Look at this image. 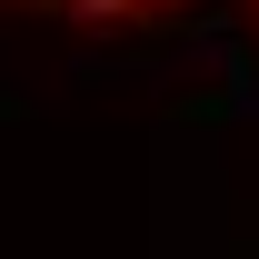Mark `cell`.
<instances>
[{
	"instance_id": "7a4b0ae2",
	"label": "cell",
	"mask_w": 259,
	"mask_h": 259,
	"mask_svg": "<svg viewBox=\"0 0 259 259\" xmlns=\"http://www.w3.org/2000/svg\"><path fill=\"white\" fill-rule=\"evenodd\" d=\"M249 10H259V0H249Z\"/></svg>"
},
{
	"instance_id": "6da1fadb",
	"label": "cell",
	"mask_w": 259,
	"mask_h": 259,
	"mask_svg": "<svg viewBox=\"0 0 259 259\" xmlns=\"http://www.w3.org/2000/svg\"><path fill=\"white\" fill-rule=\"evenodd\" d=\"M30 10H70V20H169V10H199V0H30Z\"/></svg>"
}]
</instances>
